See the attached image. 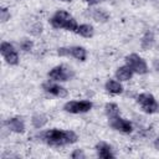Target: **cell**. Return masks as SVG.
<instances>
[{
  "label": "cell",
  "mask_w": 159,
  "mask_h": 159,
  "mask_svg": "<svg viewBox=\"0 0 159 159\" xmlns=\"http://www.w3.org/2000/svg\"><path fill=\"white\" fill-rule=\"evenodd\" d=\"M43 142L53 147H61L66 144H72L77 140V134L72 130H60V129H51L41 134Z\"/></svg>",
  "instance_id": "6da1fadb"
},
{
  "label": "cell",
  "mask_w": 159,
  "mask_h": 159,
  "mask_svg": "<svg viewBox=\"0 0 159 159\" xmlns=\"http://www.w3.org/2000/svg\"><path fill=\"white\" fill-rule=\"evenodd\" d=\"M137 102L142 107V109L145 113H155L159 109V104L155 101V98L149 93H142L138 96Z\"/></svg>",
  "instance_id": "7a4b0ae2"
},
{
  "label": "cell",
  "mask_w": 159,
  "mask_h": 159,
  "mask_svg": "<svg viewBox=\"0 0 159 159\" xmlns=\"http://www.w3.org/2000/svg\"><path fill=\"white\" fill-rule=\"evenodd\" d=\"M125 62H127V66L130 67V70L133 72H137L139 75H144L148 71V66H147L145 61L137 53H132V55L127 56Z\"/></svg>",
  "instance_id": "3957f363"
},
{
  "label": "cell",
  "mask_w": 159,
  "mask_h": 159,
  "mask_svg": "<svg viewBox=\"0 0 159 159\" xmlns=\"http://www.w3.org/2000/svg\"><path fill=\"white\" fill-rule=\"evenodd\" d=\"M92 108V103L89 101H71L67 102L63 107L66 112L70 113H84Z\"/></svg>",
  "instance_id": "277c9868"
},
{
  "label": "cell",
  "mask_w": 159,
  "mask_h": 159,
  "mask_svg": "<svg viewBox=\"0 0 159 159\" xmlns=\"http://www.w3.org/2000/svg\"><path fill=\"white\" fill-rule=\"evenodd\" d=\"M72 76L73 72L65 66H56L48 72V77L53 81H68L70 78H72Z\"/></svg>",
  "instance_id": "5b68a950"
},
{
  "label": "cell",
  "mask_w": 159,
  "mask_h": 159,
  "mask_svg": "<svg viewBox=\"0 0 159 159\" xmlns=\"http://www.w3.org/2000/svg\"><path fill=\"white\" fill-rule=\"evenodd\" d=\"M109 123H111V127L114 128L116 130H119L122 133H130L133 127H132V123L127 119H123L120 118L119 116L114 117V118H111L109 119Z\"/></svg>",
  "instance_id": "8992f818"
},
{
  "label": "cell",
  "mask_w": 159,
  "mask_h": 159,
  "mask_svg": "<svg viewBox=\"0 0 159 159\" xmlns=\"http://www.w3.org/2000/svg\"><path fill=\"white\" fill-rule=\"evenodd\" d=\"M70 19H71V15H70L68 12H66V11H63V10H60V11H57V12L51 17L50 22H51V25H52L55 29H61V27L65 29V26H66V24H67V21H68Z\"/></svg>",
  "instance_id": "52a82bcc"
},
{
  "label": "cell",
  "mask_w": 159,
  "mask_h": 159,
  "mask_svg": "<svg viewBox=\"0 0 159 159\" xmlns=\"http://www.w3.org/2000/svg\"><path fill=\"white\" fill-rule=\"evenodd\" d=\"M5 124L7 125V128L11 132H15V133H24L25 132V124H24V120L21 118H17V117L10 118L6 120Z\"/></svg>",
  "instance_id": "ba28073f"
},
{
  "label": "cell",
  "mask_w": 159,
  "mask_h": 159,
  "mask_svg": "<svg viewBox=\"0 0 159 159\" xmlns=\"http://www.w3.org/2000/svg\"><path fill=\"white\" fill-rule=\"evenodd\" d=\"M43 88L46 92L56 96V97H60V98H63L67 96V89L61 87V86H57V84H52V83H45L43 84Z\"/></svg>",
  "instance_id": "9c48e42d"
},
{
  "label": "cell",
  "mask_w": 159,
  "mask_h": 159,
  "mask_svg": "<svg viewBox=\"0 0 159 159\" xmlns=\"http://www.w3.org/2000/svg\"><path fill=\"white\" fill-rule=\"evenodd\" d=\"M96 150H97V154L99 158H103V159H109V158H114V154L112 153V149L111 147L107 144V143H98L96 145Z\"/></svg>",
  "instance_id": "30bf717a"
},
{
  "label": "cell",
  "mask_w": 159,
  "mask_h": 159,
  "mask_svg": "<svg viewBox=\"0 0 159 159\" xmlns=\"http://www.w3.org/2000/svg\"><path fill=\"white\" fill-rule=\"evenodd\" d=\"M133 76V71L128 66H122L116 71V77L120 81H128Z\"/></svg>",
  "instance_id": "8fae6325"
},
{
  "label": "cell",
  "mask_w": 159,
  "mask_h": 159,
  "mask_svg": "<svg viewBox=\"0 0 159 159\" xmlns=\"http://www.w3.org/2000/svg\"><path fill=\"white\" fill-rule=\"evenodd\" d=\"M106 89H107L109 93H112V94H119V93L123 92L122 84H120L119 82L114 81V80L107 81V83H106Z\"/></svg>",
  "instance_id": "7c38bea8"
},
{
  "label": "cell",
  "mask_w": 159,
  "mask_h": 159,
  "mask_svg": "<svg viewBox=\"0 0 159 159\" xmlns=\"http://www.w3.org/2000/svg\"><path fill=\"white\" fill-rule=\"evenodd\" d=\"M77 34H80L81 36L83 37H92L93 36V27L88 24H83V25H80L77 27Z\"/></svg>",
  "instance_id": "4fadbf2b"
},
{
  "label": "cell",
  "mask_w": 159,
  "mask_h": 159,
  "mask_svg": "<svg viewBox=\"0 0 159 159\" xmlns=\"http://www.w3.org/2000/svg\"><path fill=\"white\" fill-rule=\"evenodd\" d=\"M71 56H73L75 58H77L80 61H84L87 53H86V50L83 47L75 46V47H71Z\"/></svg>",
  "instance_id": "5bb4252c"
},
{
  "label": "cell",
  "mask_w": 159,
  "mask_h": 159,
  "mask_svg": "<svg viewBox=\"0 0 159 159\" xmlns=\"http://www.w3.org/2000/svg\"><path fill=\"white\" fill-rule=\"evenodd\" d=\"M154 43V35L152 32H145V35L142 39V48L143 50H149Z\"/></svg>",
  "instance_id": "9a60e30c"
},
{
  "label": "cell",
  "mask_w": 159,
  "mask_h": 159,
  "mask_svg": "<svg viewBox=\"0 0 159 159\" xmlns=\"http://www.w3.org/2000/svg\"><path fill=\"white\" fill-rule=\"evenodd\" d=\"M91 16L98 22H106L108 20V14L106 11H103V10H99V9H94L91 12Z\"/></svg>",
  "instance_id": "2e32d148"
},
{
  "label": "cell",
  "mask_w": 159,
  "mask_h": 159,
  "mask_svg": "<svg viewBox=\"0 0 159 159\" xmlns=\"http://www.w3.org/2000/svg\"><path fill=\"white\" fill-rule=\"evenodd\" d=\"M104 108H106V114L108 116L109 119L119 116V108L116 103H107Z\"/></svg>",
  "instance_id": "e0dca14e"
},
{
  "label": "cell",
  "mask_w": 159,
  "mask_h": 159,
  "mask_svg": "<svg viewBox=\"0 0 159 159\" xmlns=\"http://www.w3.org/2000/svg\"><path fill=\"white\" fill-rule=\"evenodd\" d=\"M31 122H32V125H34L35 128H42V127L47 123V118H46V116H43V114H35V116L32 117Z\"/></svg>",
  "instance_id": "ac0fdd59"
},
{
  "label": "cell",
  "mask_w": 159,
  "mask_h": 159,
  "mask_svg": "<svg viewBox=\"0 0 159 159\" xmlns=\"http://www.w3.org/2000/svg\"><path fill=\"white\" fill-rule=\"evenodd\" d=\"M4 58H5V61H6L9 65H17V63H19V55H17V52H16L15 50L11 51L10 53L5 55Z\"/></svg>",
  "instance_id": "d6986e66"
},
{
  "label": "cell",
  "mask_w": 159,
  "mask_h": 159,
  "mask_svg": "<svg viewBox=\"0 0 159 159\" xmlns=\"http://www.w3.org/2000/svg\"><path fill=\"white\" fill-rule=\"evenodd\" d=\"M0 51H1V55L5 56V55L10 53L11 51H14V46L9 42H2L1 46H0Z\"/></svg>",
  "instance_id": "ffe728a7"
},
{
  "label": "cell",
  "mask_w": 159,
  "mask_h": 159,
  "mask_svg": "<svg viewBox=\"0 0 159 159\" xmlns=\"http://www.w3.org/2000/svg\"><path fill=\"white\" fill-rule=\"evenodd\" d=\"M77 27H78V25H77L76 20L72 19V17L67 21V24H66V26H65V29L68 30V31H77Z\"/></svg>",
  "instance_id": "44dd1931"
},
{
  "label": "cell",
  "mask_w": 159,
  "mask_h": 159,
  "mask_svg": "<svg viewBox=\"0 0 159 159\" xmlns=\"http://www.w3.org/2000/svg\"><path fill=\"white\" fill-rule=\"evenodd\" d=\"M32 46H34V43H32V41H30V40H24V41H21V43H20V47H21V50H24V51H30V50L32 48Z\"/></svg>",
  "instance_id": "7402d4cb"
},
{
  "label": "cell",
  "mask_w": 159,
  "mask_h": 159,
  "mask_svg": "<svg viewBox=\"0 0 159 159\" xmlns=\"http://www.w3.org/2000/svg\"><path fill=\"white\" fill-rule=\"evenodd\" d=\"M0 12H1V21H2V22L7 21V20L10 19V12L7 11V9H6V7H2Z\"/></svg>",
  "instance_id": "603a6c76"
},
{
  "label": "cell",
  "mask_w": 159,
  "mask_h": 159,
  "mask_svg": "<svg viewBox=\"0 0 159 159\" xmlns=\"http://www.w3.org/2000/svg\"><path fill=\"white\" fill-rule=\"evenodd\" d=\"M57 55H58V56H70V55H71V48L61 47V48L57 50Z\"/></svg>",
  "instance_id": "cb8c5ba5"
},
{
  "label": "cell",
  "mask_w": 159,
  "mask_h": 159,
  "mask_svg": "<svg viewBox=\"0 0 159 159\" xmlns=\"http://www.w3.org/2000/svg\"><path fill=\"white\" fill-rule=\"evenodd\" d=\"M73 159H80V158H84V154H83V152L81 150V149H76L73 153H72V155H71Z\"/></svg>",
  "instance_id": "d4e9b609"
},
{
  "label": "cell",
  "mask_w": 159,
  "mask_h": 159,
  "mask_svg": "<svg viewBox=\"0 0 159 159\" xmlns=\"http://www.w3.org/2000/svg\"><path fill=\"white\" fill-rule=\"evenodd\" d=\"M89 5H96V4H98V2H101L102 0H86Z\"/></svg>",
  "instance_id": "484cf974"
},
{
  "label": "cell",
  "mask_w": 159,
  "mask_h": 159,
  "mask_svg": "<svg viewBox=\"0 0 159 159\" xmlns=\"http://www.w3.org/2000/svg\"><path fill=\"white\" fill-rule=\"evenodd\" d=\"M154 147L159 150V138H158V139H155V142H154Z\"/></svg>",
  "instance_id": "4316f807"
},
{
  "label": "cell",
  "mask_w": 159,
  "mask_h": 159,
  "mask_svg": "<svg viewBox=\"0 0 159 159\" xmlns=\"http://www.w3.org/2000/svg\"><path fill=\"white\" fill-rule=\"evenodd\" d=\"M154 67H155L157 71H159V62L158 61H154Z\"/></svg>",
  "instance_id": "83f0119b"
},
{
  "label": "cell",
  "mask_w": 159,
  "mask_h": 159,
  "mask_svg": "<svg viewBox=\"0 0 159 159\" xmlns=\"http://www.w3.org/2000/svg\"><path fill=\"white\" fill-rule=\"evenodd\" d=\"M61 1H67V2H68V1H71V0H61Z\"/></svg>",
  "instance_id": "f1b7e54d"
}]
</instances>
